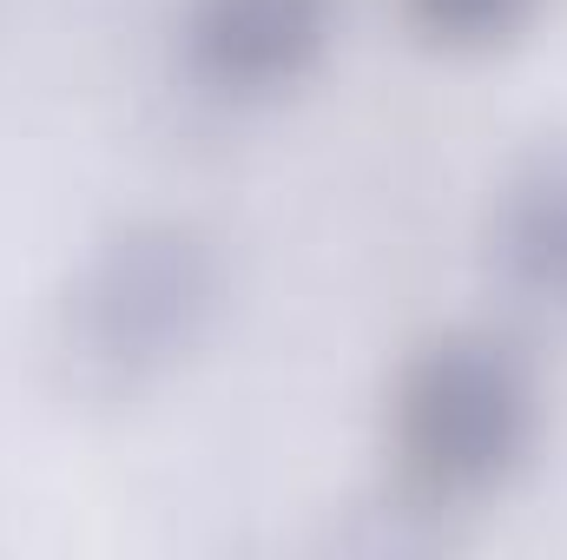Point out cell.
Segmentation results:
<instances>
[{
    "label": "cell",
    "instance_id": "6da1fadb",
    "mask_svg": "<svg viewBox=\"0 0 567 560\" xmlns=\"http://www.w3.org/2000/svg\"><path fill=\"white\" fill-rule=\"evenodd\" d=\"M542 435L535 370L488 330H442L403 363L390 396V442L403 475L435 501L502 488Z\"/></svg>",
    "mask_w": 567,
    "mask_h": 560
},
{
    "label": "cell",
    "instance_id": "7a4b0ae2",
    "mask_svg": "<svg viewBox=\"0 0 567 560\" xmlns=\"http://www.w3.org/2000/svg\"><path fill=\"white\" fill-rule=\"evenodd\" d=\"M205 303H212L205 251L185 231H133L80 283V336L113 370H145L192 343Z\"/></svg>",
    "mask_w": 567,
    "mask_h": 560
},
{
    "label": "cell",
    "instance_id": "3957f363",
    "mask_svg": "<svg viewBox=\"0 0 567 560\" xmlns=\"http://www.w3.org/2000/svg\"><path fill=\"white\" fill-rule=\"evenodd\" d=\"M337 27V0H185V66L225 100L297 86Z\"/></svg>",
    "mask_w": 567,
    "mask_h": 560
},
{
    "label": "cell",
    "instance_id": "277c9868",
    "mask_svg": "<svg viewBox=\"0 0 567 560\" xmlns=\"http://www.w3.org/2000/svg\"><path fill=\"white\" fill-rule=\"evenodd\" d=\"M495 265L508 290L542 310H567V145L535 152L495 211Z\"/></svg>",
    "mask_w": 567,
    "mask_h": 560
},
{
    "label": "cell",
    "instance_id": "5b68a950",
    "mask_svg": "<svg viewBox=\"0 0 567 560\" xmlns=\"http://www.w3.org/2000/svg\"><path fill=\"white\" fill-rule=\"evenodd\" d=\"M410 20L423 27L435 46H495L508 33H522L535 20L542 0H403Z\"/></svg>",
    "mask_w": 567,
    "mask_h": 560
}]
</instances>
